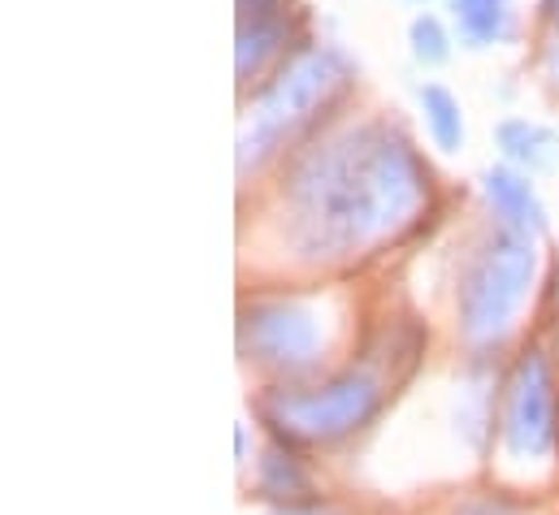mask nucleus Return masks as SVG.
I'll return each instance as SVG.
<instances>
[{"label": "nucleus", "mask_w": 559, "mask_h": 515, "mask_svg": "<svg viewBox=\"0 0 559 515\" xmlns=\"http://www.w3.org/2000/svg\"><path fill=\"white\" fill-rule=\"evenodd\" d=\"M413 48H417V57L425 65H442L447 61V35H442V26L433 17L413 22Z\"/></svg>", "instance_id": "f8f14e48"}, {"label": "nucleus", "mask_w": 559, "mask_h": 515, "mask_svg": "<svg viewBox=\"0 0 559 515\" xmlns=\"http://www.w3.org/2000/svg\"><path fill=\"white\" fill-rule=\"evenodd\" d=\"M420 100H425V113H429V127H433L438 147L455 152V147H460V139H464V127H460V109H455V100H451L442 87H425V92H420Z\"/></svg>", "instance_id": "1a4fd4ad"}, {"label": "nucleus", "mask_w": 559, "mask_h": 515, "mask_svg": "<svg viewBox=\"0 0 559 515\" xmlns=\"http://www.w3.org/2000/svg\"><path fill=\"white\" fill-rule=\"evenodd\" d=\"M261 490H265L270 499H295V494H304V490H308V477L295 468V459H290V455L270 451V455H265V464H261Z\"/></svg>", "instance_id": "9d476101"}, {"label": "nucleus", "mask_w": 559, "mask_h": 515, "mask_svg": "<svg viewBox=\"0 0 559 515\" xmlns=\"http://www.w3.org/2000/svg\"><path fill=\"white\" fill-rule=\"evenodd\" d=\"M530 277H534V243H530V235H521V230L499 235L486 248V256L473 264L468 282H464V295H460L464 334L468 338H499L512 325L516 308L525 303Z\"/></svg>", "instance_id": "f03ea898"}, {"label": "nucleus", "mask_w": 559, "mask_h": 515, "mask_svg": "<svg viewBox=\"0 0 559 515\" xmlns=\"http://www.w3.org/2000/svg\"><path fill=\"white\" fill-rule=\"evenodd\" d=\"M499 143H503V152H508L512 160H521V165H530V169H538V173H547V169L559 165V134H551V130H543V127L503 122V127H499Z\"/></svg>", "instance_id": "6e6552de"}, {"label": "nucleus", "mask_w": 559, "mask_h": 515, "mask_svg": "<svg viewBox=\"0 0 559 515\" xmlns=\"http://www.w3.org/2000/svg\"><path fill=\"white\" fill-rule=\"evenodd\" d=\"M460 515H516V512L503 507V503H468V507H460Z\"/></svg>", "instance_id": "ddd939ff"}, {"label": "nucleus", "mask_w": 559, "mask_h": 515, "mask_svg": "<svg viewBox=\"0 0 559 515\" xmlns=\"http://www.w3.org/2000/svg\"><path fill=\"white\" fill-rule=\"evenodd\" d=\"M274 411L290 433H299L308 442H334V438L360 429L378 411V386L365 373H347L330 386L282 394L274 398Z\"/></svg>", "instance_id": "7ed1b4c3"}, {"label": "nucleus", "mask_w": 559, "mask_h": 515, "mask_svg": "<svg viewBox=\"0 0 559 515\" xmlns=\"http://www.w3.org/2000/svg\"><path fill=\"white\" fill-rule=\"evenodd\" d=\"M486 195L495 200V208H499L521 235L547 230V213H543V204H538V195L530 191L525 178H516V173H508V169H490V173H486Z\"/></svg>", "instance_id": "0eeeda50"}, {"label": "nucleus", "mask_w": 559, "mask_h": 515, "mask_svg": "<svg viewBox=\"0 0 559 515\" xmlns=\"http://www.w3.org/2000/svg\"><path fill=\"white\" fill-rule=\"evenodd\" d=\"M278 515H334V512H317V507H286Z\"/></svg>", "instance_id": "4468645a"}, {"label": "nucleus", "mask_w": 559, "mask_h": 515, "mask_svg": "<svg viewBox=\"0 0 559 515\" xmlns=\"http://www.w3.org/2000/svg\"><path fill=\"white\" fill-rule=\"evenodd\" d=\"M352 134L338 152L321 156L312 173L299 178L304 217L317 226V243L352 248L369 235H382L420 200V169L400 139Z\"/></svg>", "instance_id": "f257e3e1"}, {"label": "nucleus", "mask_w": 559, "mask_h": 515, "mask_svg": "<svg viewBox=\"0 0 559 515\" xmlns=\"http://www.w3.org/2000/svg\"><path fill=\"white\" fill-rule=\"evenodd\" d=\"M243 338L257 351V360L304 364L317 351V316L304 303H261L248 312Z\"/></svg>", "instance_id": "39448f33"}, {"label": "nucleus", "mask_w": 559, "mask_h": 515, "mask_svg": "<svg viewBox=\"0 0 559 515\" xmlns=\"http://www.w3.org/2000/svg\"><path fill=\"white\" fill-rule=\"evenodd\" d=\"M330 61L334 57H308V61H299L286 79H282L278 87L265 96V105H261V113H257V122H252V134H243V152H252V143H257V156L265 152V143H274L282 134V127H290V122H299L304 113H308V105L334 83L330 79Z\"/></svg>", "instance_id": "423d86ee"}, {"label": "nucleus", "mask_w": 559, "mask_h": 515, "mask_svg": "<svg viewBox=\"0 0 559 515\" xmlns=\"http://www.w3.org/2000/svg\"><path fill=\"white\" fill-rule=\"evenodd\" d=\"M556 438V394H551V369L543 356H525L503 416V442L516 459H543Z\"/></svg>", "instance_id": "20e7f679"}, {"label": "nucleus", "mask_w": 559, "mask_h": 515, "mask_svg": "<svg viewBox=\"0 0 559 515\" xmlns=\"http://www.w3.org/2000/svg\"><path fill=\"white\" fill-rule=\"evenodd\" d=\"M455 13L473 39H495L503 31V0H455Z\"/></svg>", "instance_id": "9b49d317"}]
</instances>
